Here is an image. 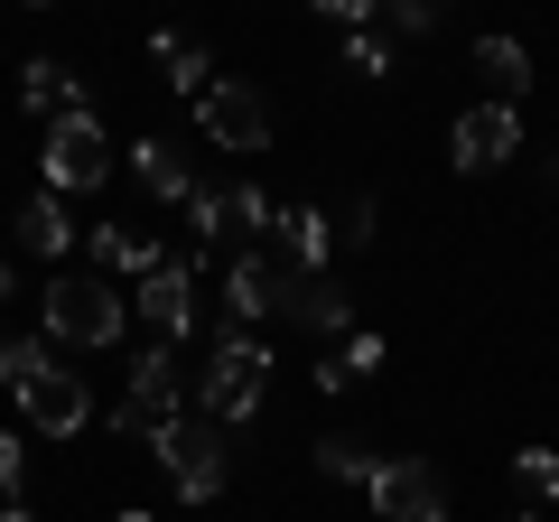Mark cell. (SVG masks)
<instances>
[{
  "instance_id": "5bb4252c",
  "label": "cell",
  "mask_w": 559,
  "mask_h": 522,
  "mask_svg": "<svg viewBox=\"0 0 559 522\" xmlns=\"http://www.w3.org/2000/svg\"><path fill=\"white\" fill-rule=\"evenodd\" d=\"M94 252H103V271H131V281L159 271V234L150 224H94Z\"/></svg>"
},
{
  "instance_id": "e0dca14e",
  "label": "cell",
  "mask_w": 559,
  "mask_h": 522,
  "mask_svg": "<svg viewBox=\"0 0 559 522\" xmlns=\"http://www.w3.org/2000/svg\"><path fill=\"white\" fill-rule=\"evenodd\" d=\"M20 103H28V112H47V121H66V112H84V94H75V75H66L57 57H38V66H28V75H20Z\"/></svg>"
},
{
  "instance_id": "2e32d148",
  "label": "cell",
  "mask_w": 559,
  "mask_h": 522,
  "mask_svg": "<svg viewBox=\"0 0 559 522\" xmlns=\"http://www.w3.org/2000/svg\"><path fill=\"white\" fill-rule=\"evenodd\" d=\"M20 242H28V252H47V261H57L66 242H75V215H66V197H57V187L20 205Z\"/></svg>"
},
{
  "instance_id": "603a6c76",
  "label": "cell",
  "mask_w": 559,
  "mask_h": 522,
  "mask_svg": "<svg viewBox=\"0 0 559 522\" xmlns=\"http://www.w3.org/2000/svg\"><path fill=\"white\" fill-rule=\"evenodd\" d=\"M345 75H392V38H373V28H345Z\"/></svg>"
},
{
  "instance_id": "83f0119b",
  "label": "cell",
  "mask_w": 559,
  "mask_h": 522,
  "mask_svg": "<svg viewBox=\"0 0 559 522\" xmlns=\"http://www.w3.org/2000/svg\"><path fill=\"white\" fill-rule=\"evenodd\" d=\"M373 364H382V336H364V327H355V345H345V373H373Z\"/></svg>"
},
{
  "instance_id": "9c48e42d",
  "label": "cell",
  "mask_w": 559,
  "mask_h": 522,
  "mask_svg": "<svg viewBox=\"0 0 559 522\" xmlns=\"http://www.w3.org/2000/svg\"><path fill=\"white\" fill-rule=\"evenodd\" d=\"M289 289H299V261H280V252H242L234 271H224V308H234L242 327H252V318H271V308L289 299Z\"/></svg>"
},
{
  "instance_id": "836d02e7",
  "label": "cell",
  "mask_w": 559,
  "mask_h": 522,
  "mask_svg": "<svg viewBox=\"0 0 559 522\" xmlns=\"http://www.w3.org/2000/svg\"><path fill=\"white\" fill-rule=\"evenodd\" d=\"M38 10H47V0H38Z\"/></svg>"
},
{
  "instance_id": "9a60e30c",
  "label": "cell",
  "mask_w": 559,
  "mask_h": 522,
  "mask_svg": "<svg viewBox=\"0 0 559 522\" xmlns=\"http://www.w3.org/2000/svg\"><path fill=\"white\" fill-rule=\"evenodd\" d=\"M280 318H299V327H318V336H345V318L355 308L336 299V281H318V271H299V289L280 299Z\"/></svg>"
},
{
  "instance_id": "6da1fadb",
  "label": "cell",
  "mask_w": 559,
  "mask_h": 522,
  "mask_svg": "<svg viewBox=\"0 0 559 522\" xmlns=\"http://www.w3.org/2000/svg\"><path fill=\"white\" fill-rule=\"evenodd\" d=\"M261 382H271V345H261L252 327L215 336V355H205V420H252Z\"/></svg>"
},
{
  "instance_id": "44dd1931",
  "label": "cell",
  "mask_w": 559,
  "mask_h": 522,
  "mask_svg": "<svg viewBox=\"0 0 559 522\" xmlns=\"http://www.w3.org/2000/svg\"><path fill=\"white\" fill-rule=\"evenodd\" d=\"M47 364H57V336H10L0 345V382H10V392H28Z\"/></svg>"
},
{
  "instance_id": "8fae6325",
  "label": "cell",
  "mask_w": 559,
  "mask_h": 522,
  "mask_svg": "<svg viewBox=\"0 0 559 522\" xmlns=\"http://www.w3.org/2000/svg\"><path fill=\"white\" fill-rule=\"evenodd\" d=\"M20 402H28V429H47V439H75V429L94 420V392H84V373H57V364L28 382Z\"/></svg>"
},
{
  "instance_id": "f1b7e54d",
  "label": "cell",
  "mask_w": 559,
  "mask_h": 522,
  "mask_svg": "<svg viewBox=\"0 0 559 522\" xmlns=\"http://www.w3.org/2000/svg\"><path fill=\"white\" fill-rule=\"evenodd\" d=\"M0 503H20V439H0Z\"/></svg>"
},
{
  "instance_id": "52a82bcc",
  "label": "cell",
  "mask_w": 559,
  "mask_h": 522,
  "mask_svg": "<svg viewBox=\"0 0 559 522\" xmlns=\"http://www.w3.org/2000/svg\"><path fill=\"white\" fill-rule=\"evenodd\" d=\"M364 495H373V513H382V522H448V485L429 476L419 458H382Z\"/></svg>"
},
{
  "instance_id": "4fadbf2b",
  "label": "cell",
  "mask_w": 559,
  "mask_h": 522,
  "mask_svg": "<svg viewBox=\"0 0 559 522\" xmlns=\"http://www.w3.org/2000/svg\"><path fill=\"white\" fill-rule=\"evenodd\" d=\"M271 252L299 261V271H318V261L336 252V224H326L318 205H289V215H271Z\"/></svg>"
},
{
  "instance_id": "ffe728a7",
  "label": "cell",
  "mask_w": 559,
  "mask_h": 522,
  "mask_svg": "<svg viewBox=\"0 0 559 522\" xmlns=\"http://www.w3.org/2000/svg\"><path fill=\"white\" fill-rule=\"evenodd\" d=\"M150 57L168 66V84H178L187 103H205V94H215V66H205V47H197V38H159Z\"/></svg>"
},
{
  "instance_id": "7402d4cb",
  "label": "cell",
  "mask_w": 559,
  "mask_h": 522,
  "mask_svg": "<svg viewBox=\"0 0 559 522\" xmlns=\"http://www.w3.org/2000/svg\"><path fill=\"white\" fill-rule=\"evenodd\" d=\"M373 448H355V439H318V476H345V485H373Z\"/></svg>"
},
{
  "instance_id": "3957f363",
  "label": "cell",
  "mask_w": 559,
  "mask_h": 522,
  "mask_svg": "<svg viewBox=\"0 0 559 522\" xmlns=\"http://www.w3.org/2000/svg\"><path fill=\"white\" fill-rule=\"evenodd\" d=\"M38 168H47V187H57V197H84V187H103V178H112V141H103V121H94V112L47 121Z\"/></svg>"
},
{
  "instance_id": "7a4b0ae2",
  "label": "cell",
  "mask_w": 559,
  "mask_h": 522,
  "mask_svg": "<svg viewBox=\"0 0 559 522\" xmlns=\"http://www.w3.org/2000/svg\"><path fill=\"white\" fill-rule=\"evenodd\" d=\"M159 458H168V476H178V495L187 503H205V495H224V420H205V411H178V420L159 429Z\"/></svg>"
},
{
  "instance_id": "4316f807",
  "label": "cell",
  "mask_w": 559,
  "mask_h": 522,
  "mask_svg": "<svg viewBox=\"0 0 559 522\" xmlns=\"http://www.w3.org/2000/svg\"><path fill=\"white\" fill-rule=\"evenodd\" d=\"M373 215H382V205H373V197H355V215L336 224V242H373Z\"/></svg>"
},
{
  "instance_id": "f546056e",
  "label": "cell",
  "mask_w": 559,
  "mask_h": 522,
  "mask_svg": "<svg viewBox=\"0 0 559 522\" xmlns=\"http://www.w3.org/2000/svg\"><path fill=\"white\" fill-rule=\"evenodd\" d=\"M0 522H38V513H28V503H0Z\"/></svg>"
},
{
  "instance_id": "d6986e66",
  "label": "cell",
  "mask_w": 559,
  "mask_h": 522,
  "mask_svg": "<svg viewBox=\"0 0 559 522\" xmlns=\"http://www.w3.org/2000/svg\"><path fill=\"white\" fill-rule=\"evenodd\" d=\"M131 168H140V187H150V197H168V205L197 197V178H187V159H178L168 141H140V150H131Z\"/></svg>"
},
{
  "instance_id": "d6a6232c",
  "label": "cell",
  "mask_w": 559,
  "mask_h": 522,
  "mask_svg": "<svg viewBox=\"0 0 559 522\" xmlns=\"http://www.w3.org/2000/svg\"><path fill=\"white\" fill-rule=\"evenodd\" d=\"M522 522H540V513H522Z\"/></svg>"
},
{
  "instance_id": "1f68e13d",
  "label": "cell",
  "mask_w": 559,
  "mask_h": 522,
  "mask_svg": "<svg viewBox=\"0 0 559 522\" xmlns=\"http://www.w3.org/2000/svg\"><path fill=\"white\" fill-rule=\"evenodd\" d=\"M121 522H150V513H121Z\"/></svg>"
},
{
  "instance_id": "30bf717a",
  "label": "cell",
  "mask_w": 559,
  "mask_h": 522,
  "mask_svg": "<svg viewBox=\"0 0 559 522\" xmlns=\"http://www.w3.org/2000/svg\"><path fill=\"white\" fill-rule=\"evenodd\" d=\"M513 150H522V103H476V112L457 121V168H466V178L503 168Z\"/></svg>"
},
{
  "instance_id": "ac0fdd59",
  "label": "cell",
  "mask_w": 559,
  "mask_h": 522,
  "mask_svg": "<svg viewBox=\"0 0 559 522\" xmlns=\"http://www.w3.org/2000/svg\"><path fill=\"white\" fill-rule=\"evenodd\" d=\"M476 66L495 75V103H522V94H532V47H522V38H476Z\"/></svg>"
},
{
  "instance_id": "277c9868",
  "label": "cell",
  "mask_w": 559,
  "mask_h": 522,
  "mask_svg": "<svg viewBox=\"0 0 559 522\" xmlns=\"http://www.w3.org/2000/svg\"><path fill=\"white\" fill-rule=\"evenodd\" d=\"M47 336H66V345H112V336H121V289H112V281H57V289H47Z\"/></svg>"
},
{
  "instance_id": "d4e9b609",
  "label": "cell",
  "mask_w": 559,
  "mask_h": 522,
  "mask_svg": "<svg viewBox=\"0 0 559 522\" xmlns=\"http://www.w3.org/2000/svg\"><path fill=\"white\" fill-rule=\"evenodd\" d=\"M513 476L532 485V495H559V458H550V448H522V458H513Z\"/></svg>"
},
{
  "instance_id": "ba28073f",
  "label": "cell",
  "mask_w": 559,
  "mask_h": 522,
  "mask_svg": "<svg viewBox=\"0 0 559 522\" xmlns=\"http://www.w3.org/2000/svg\"><path fill=\"white\" fill-rule=\"evenodd\" d=\"M261 224H271V197H261V187H197V197H187L197 252L205 242H234V234H261Z\"/></svg>"
},
{
  "instance_id": "7c38bea8",
  "label": "cell",
  "mask_w": 559,
  "mask_h": 522,
  "mask_svg": "<svg viewBox=\"0 0 559 522\" xmlns=\"http://www.w3.org/2000/svg\"><path fill=\"white\" fill-rule=\"evenodd\" d=\"M131 308L159 327V336H187V327H197V271H187V261H159V271L131 289Z\"/></svg>"
},
{
  "instance_id": "cb8c5ba5",
  "label": "cell",
  "mask_w": 559,
  "mask_h": 522,
  "mask_svg": "<svg viewBox=\"0 0 559 522\" xmlns=\"http://www.w3.org/2000/svg\"><path fill=\"white\" fill-rule=\"evenodd\" d=\"M439 10H448V0H382L392 38H429V28H439Z\"/></svg>"
},
{
  "instance_id": "4dcf8cb0",
  "label": "cell",
  "mask_w": 559,
  "mask_h": 522,
  "mask_svg": "<svg viewBox=\"0 0 559 522\" xmlns=\"http://www.w3.org/2000/svg\"><path fill=\"white\" fill-rule=\"evenodd\" d=\"M0 299H10V261H0Z\"/></svg>"
},
{
  "instance_id": "484cf974",
  "label": "cell",
  "mask_w": 559,
  "mask_h": 522,
  "mask_svg": "<svg viewBox=\"0 0 559 522\" xmlns=\"http://www.w3.org/2000/svg\"><path fill=\"white\" fill-rule=\"evenodd\" d=\"M318 20H336V28H373V20H382V0H318Z\"/></svg>"
},
{
  "instance_id": "5b68a950",
  "label": "cell",
  "mask_w": 559,
  "mask_h": 522,
  "mask_svg": "<svg viewBox=\"0 0 559 522\" xmlns=\"http://www.w3.org/2000/svg\"><path fill=\"white\" fill-rule=\"evenodd\" d=\"M197 121H205V141H215V150H234V159L271 150V103H261L252 84H234V75H215V94L197 103Z\"/></svg>"
},
{
  "instance_id": "8992f818",
  "label": "cell",
  "mask_w": 559,
  "mask_h": 522,
  "mask_svg": "<svg viewBox=\"0 0 559 522\" xmlns=\"http://www.w3.org/2000/svg\"><path fill=\"white\" fill-rule=\"evenodd\" d=\"M168 420H178V355H168V345H150V355H131V392H121V439H159Z\"/></svg>"
}]
</instances>
